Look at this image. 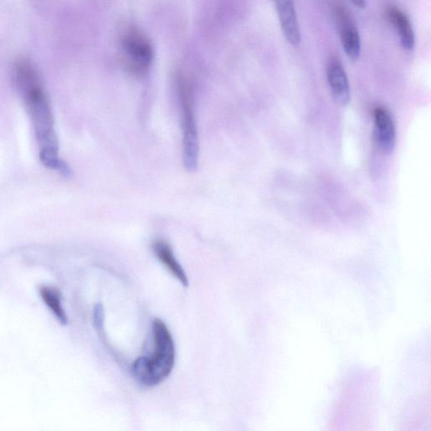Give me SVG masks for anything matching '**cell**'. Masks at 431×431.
I'll return each instance as SVG.
<instances>
[{
    "instance_id": "6da1fadb",
    "label": "cell",
    "mask_w": 431,
    "mask_h": 431,
    "mask_svg": "<svg viewBox=\"0 0 431 431\" xmlns=\"http://www.w3.org/2000/svg\"><path fill=\"white\" fill-rule=\"evenodd\" d=\"M15 80L33 126L42 164L51 171L69 176L68 164L59 157L53 109L37 71L31 62L19 61L15 68Z\"/></svg>"
},
{
    "instance_id": "7a4b0ae2",
    "label": "cell",
    "mask_w": 431,
    "mask_h": 431,
    "mask_svg": "<svg viewBox=\"0 0 431 431\" xmlns=\"http://www.w3.org/2000/svg\"><path fill=\"white\" fill-rule=\"evenodd\" d=\"M153 351L150 357H141L133 362L132 374L146 387L160 384L172 373L176 363V346L171 331L163 320L152 324Z\"/></svg>"
},
{
    "instance_id": "3957f363",
    "label": "cell",
    "mask_w": 431,
    "mask_h": 431,
    "mask_svg": "<svg viewBox=\"0 0 431 431\" xmlns=\"http://www.w3.org/2000/svg\"><path fill=\"white\" fill-rule=\"evenodd\" d=\"M177 86L181 106L184 164L189 171H195L198 165L199 144L193 92L191 84L183 74H178Z\"/></svg>"
},
{
    "instance_id": "277c9868",
    "label": "cell",
    "mask_w": 431,
    "mask_h": 431,
    "mask_svg": "<svg viewBox=\"0 0 431 431\" xmlns=\"http://www.w3.org/2000/svg\"><path fill=\"white\" fill-rule=\"evenodd\" d=\"M121 46L125 69L137 76L147 73L153 58V47L147 37L136 28H129L122 34Z\"/></svg>"
},
{
    "instance_id": "5b68a950",
    "label": "cell",
    "mask_w": 431,
    "mask_h": 431,
    "mask_svg": "<svg viewBox=\"0 0 431 431\" xmlns=\"http://www.w3.org/2000/svg\"><path fill=\"white\" fill-rule=\"evenodd\" d=\"M335 15L346 56L352 61L357 60L362 51L361 37L350 12L345 6L338 5L335 8Z\"/></svg>"
},
{
    "instance_id": "8992f818",
    "label": "cell",
    "mask_w": 431,
    "mask_h": 431,
    "mask_svg": "<svg viewBox=\"0 0 431 431\" xmlns=\"http://www.w3.org/2000/svg\"><path fill=\"white\" fill-rule=\"evenodd\" d=\"M327 78L332 96L338 105L346 106L350 101V89L345 69L341 61L333 57L328 63Z\"/></svg>"
},
{
    "instance_id": "52a82bcc",
    "label": "cell",
    "mask_w": 431,
    "mask_h": 431,
    "mask_svg": "<svg viewBox=\"0 0 431 431\" xmlns=\"http://www.w3.org/2000/svg\"><path fill=\"white\" fill-rule=\"evenodd\" d=\"M278 11L280 28L284 37L292 46H298L301 42V31L294 0H272Z\"/></svg>"
},
{
    "instance_id": "ba28073f",
    "label": "cell",
    "mask_w": 431,
    "mask_h": 431,
    "mask_svg": "<svg viewBox=\"0 0 431 431\" xmlns=\"http://www.w3.org/2000/svg\"><path fill=\"white\" fill-rule=\"evenodd\" d=\"M375 140L382 152L393 151L396 132L393 118L387 110L378 108L374 112Z\"/></svg>"
},
{
    "instance_id": "9c48e42d",
    "label": "cell",
    "mask_w": 431,
    "mask_h": 431,
    "mask_svg": "<svg viewBox=\"0 0 431 431\" xmlns=\"http://www.w3.org/2000/svg\"><path fill=\"white\" fill-rule=\"evenodd\" d=\"M386 17L397 30L403 49L407 51L412 50L415 44V37L412 24L408 15L398 7L390 6L387 8Z\"/></svg>"
},
{
    "instance_id": "30bf717a",
    "label": "cell",
    "mask_w": 431,
    "mask_h": 431,
    "mask_svg": "<svg viewBox=\"0 0 431 431\" xmlns=\"http://www.w3.org/2000/svg\"><path fill=\"white\" fill-rule=\"evenodd\" d=\"M153 251L158 260L168 269V271L187 287L189 286V280L187 273L181 267L179 261L176 258L171 245L164 240H156L153 244Z\"/></svg>"
},
{
    "instance_id": "8fae6325",
    "label": "cell",
    "mask_w": 431,
    "mask_h": 431,
    "mask_svg": "<svg viewBox=\"0 0 431 431\" xmlns=\"http://www.w3.org/2000/svg\"><path fill=\"white\" fill-rule=\"evenodd\" d=\"M40 294L43 301L49 306L51 311L56 316L62 324L68 323L65 311L61 306L60 295L58 292L50 287H42Z\"/></svg>"
},
{
    "instance_id": "7c38bea8",
    "label": "cell",
    "mask_w": 431,
    "mask_h": 431,
    "mask_svg": "<svg viewBox=\"0 0 431 431\" xmlns=\"http://www.w3.org/2000/svg\"><path fill=\"white\" fill-rule=\"evenodd\" d=\"M94 323L97 329L101 330L103 328V323H104V310L101 304H98L96 308H94Z\"/></svg>"
},
{
    "instance_id": "4fadbf2b",
    "label": "cell",
    "mask_w": 431,
    "mask_h": 431,
    "mask_svg": "<svg viewBox=\"0 0 431 431\" xmlns=\"http://www.w3.org/2000/svg\"><path fill=\"white\" fill-rule=\"evenodd\" d=\"M351 1L360 9H364L366 7V0H351Z\"/></svg>"
}]
</instances>
